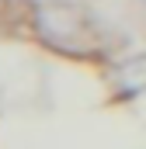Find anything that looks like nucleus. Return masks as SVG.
Wrapping results in <instances>:
<instances>
[{
	"label": "nucleus",
	"mask_w": 146,
	"mask_h": 149,
	"mask_svg": "<svg viewBox=\"0 0 146 149\" xmlns=\"http://www.w3.org/2000/svg\"><path fill=\"white\" fill-rule=\"evenodd\" d=\"M143 3H146V0H143Z\"/></svg>",
	"instance_id": "7ed1b4c3"
},
{
	"label": "nucleus",
	"mask_w": 146,
	"mask_h": 149,
	"mask_svg": "<svg viewBox=\"0 0 146 149\" xmlns=\"http://www.w3.org/2000/svg\"><path fill=\"white\" fill-rule=\"evenodd\" d=\"M38 31L49 42L77 38L80 35V17L73 14V7H42L38 10Z\"/></svg>",
	"instance_id": "f257e3e1"
},
{
	"label": "nucleus",
	"mask_w": 146,
	"mask_h": 149,
	"mask_svg": "<svg viewBox=\"0 0 146 149\" xmlns=\"http://www.w3.org/2000/svg\"><path fill=\"white\" fill-rule=\"evenodd\" d=\"M115 87L122 94H143L146 90V56H132L115 70Z\"/></svg>",
	"instance_id": "f03ea898"
}]
</instances>
